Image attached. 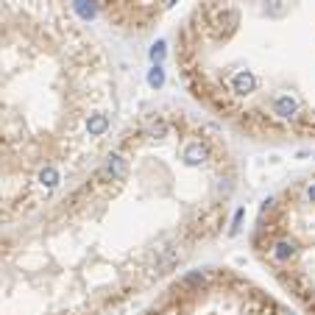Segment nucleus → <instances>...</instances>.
<instances>
[{
    "label": "nucleus",
    "instance_id": "1",
    "mask_svg": "<svg viewBox=\"0 0 315 315\" xmlns=\"http://www.w3.org/2000/svg\"><path fill=\"white\" fill-rule=\"evenodd\" d=\"M106 53L61 0L0 6V223L28 221L112 148Z\"/></svg>",
    "mask_w": 315,
    "mask_h": 315
},
{
    "label": "nucleus",
    "instance_id": "2",
    "mask_svg": "<svg viewBox=\"0 0 315 315\" xmlns=\"http://www.w3.org/2000/svg\"><path fill=\"white\" fill-rule=\"evenodd\" d=\"M254 248L282 287L315 315V176L265 206Z\"/></svg>",
    "mask_w": 315,
    "mask_h": 315
}]
</instances>
